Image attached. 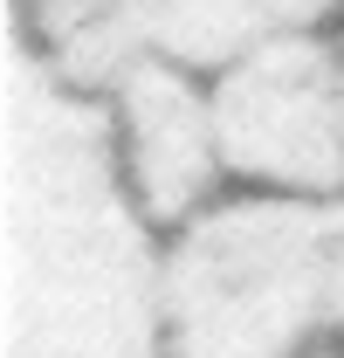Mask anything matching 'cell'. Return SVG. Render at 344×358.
Wrapping results in <instances>:
<instances>
[{
	"label": "cell",
	"instance_id": "obj_2",
	"mask_svg": "<svg viewBox=\"0 0 344 358\" xmlns=\"http://www.w3.org/2000/svg\"><path fill=\"white\" fill-rule=\"evenodd\" d=\"M166 358H344L331 317V200L227 193L166 234Z\"/></svg>",
	"mask_w": 344,
	"mask_h": 358
},
{
	"label": "cell",
	"instance_id": "obj_4",
	"mask_svg": "<svg viewBox=\"0 0 344 358\" xmlns=\"http://www.w3.org/2000/svg\"><path fill=\"white\" fill-rule=\"evenodd\" d=\"M110 138H117V166H124L131 200L152 214V227H179L200 207L220 200V131H214V90L200 69L145 55L131 62L117 83L103 90Z\"/></svg>",
	"mask_w": 344,
	"mask_h": 358
},
{
	"label": "cell",
	"instance_id": "obj_7",
	"mask_svg": "<svg viewBox=\"0 0 344 358\" xmlns=\"http://www.w3.org/2000/svg\"><path fill=\"white\" fill-rule=\"evenodd\" d=\"M331 317H338V345H344V193L331 200Z\"/></svg>",
	"mask_w": 344,
	"mask_h": 358
},
{
	"label": "cell",
	"instance_id": "obj_6",
	"mask_svg": "<svg viewBox=\"0 0 344 358\" xmlns=\"http://www.w3.org/2000/svg\"><path fill=\"white\" fill-rule=\"evenodd\" d=\"M338 0H152V48L214 76L248 48L282 35H317Z\"/></svg>",
	"mask_w": 344,
	"mask_h": 358
},
{
	"label": "cell",
	"instance_id": "obj_1",
	"mask_svg": "<svg viewBox=\"0 0 344 358\" xmlns=\"http://www.w3.org/2000/svg\"><path fill=\"white\" fill-rule=\"evenodd\" d=\"M159 255L103 96L7 42V358H166Z\"/></svg>",
	"mask_w": 344,
	"mask_h": 358
},
{
	"label": "cell",
	"instance_id": "obj_3",
	"mask_svg": "<svg viewBox=\"0 0 344 358\" xmlns=\"http://www.w3.org/2000/svg\"><path fill=\"white\" fill-rule=\"evenodd\" d=\"M214 90L220 166L248 193L289 200H338L344 193V96H338V48L317 35L248 48L207 76Z\"/></svg>",
	"mask_w": 344,
	"mask_h": 358
},
{
	"label": "cell",
	"instance_id": "obj_8",
	"mask_svg": "<svg viewBox=\"0 0 344 358\" xmlns=\"http://www.w3.org/2000/svg\"><path fill=\"white\" fill-rule=\"evenodd\" d=\"M338 96H344V42H338Z\"/></svg>",
	"mask_w": 344,
	"mask_h": 358
},
{
	"label": "cell",
	"instance_id": "obj_5",
	"mask_svg": "<svg viewBox=\"0 0 344 358\" xmlns=\"http://www.w3.org/2000/svg\"><path fill=\"white\" fill-rule=\"evenodd\" d=\"M14 42H28L62 83L103 90L152 48V0H14Z\"/></svg>",
	"mask_w": 344,
	"mask_h": 358
}]
</instances>
